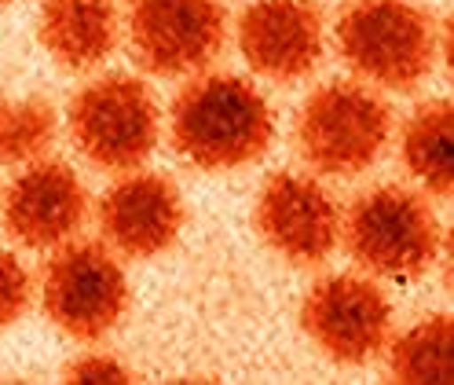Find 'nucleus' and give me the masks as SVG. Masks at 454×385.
<instances>
[{
  "label": "nucleus",
  "mask_w": 454,
  "mask_h": 385,
  "mask_svg": "<svg viewBox=\"0 0 454 385\" xmlns=\"http://www.w3.org/2000/svg\"><path fill=\"white\" fill-rule=\"evenodd\" d=\"M99 232L114 254L132 261H154L184 232V195L161 177L132 169L99 199Z\"/></svg>",
  "instance_id": "obj_12"
},
{
  "label": "nucleus",
  "mask_w": 454,
  "mask_h": 385,
  "mask_svg": "<svg viewBox=\"0 0 454 385\" xmlns=\"http://www.w3.org/2000/svg\"><path fill=\"white\" fill-rule=\"evenodd\" d=\"M125 34L147 74L191 77L220 55L227 12L220 0H129Z\"/></svg>",
  "instance_id": "obj_7"
},
{
  "label": "nucleus",
  "mask_w": 454,
  "mask_h": 385,
  "mask_svg": "<svg viewBox=\"0 0 454 385\" xmlns=\"http://www.w3.org/2000/svg\"><path fill=\"white\" fill-rule=\"evenodd\" d=\"M0 195V228L26 250H55L89 220V191L67 161L37 158L19 165Z\"/></svg>",
  "instance_id": "obj_9"
},
{
  "label": "nucleus",
  "mask_w": 454,
  "mask_h": 385,
  "mask_svg": "<svg viewBox=\"0 0 454 385\" xmlns=\"http://www.w3.org/2000/svg\"><path fill=\"white\" fill-rule=\"evenodd\" d=\"M253 220L268 250L290 264H323L340 242V209L333 195L304 173L268 177Z\"/></svg>",
  "instance_id": "obj_10"
},
{
  "label": "nucleus",
  "mask_w": 454,
  "mask_h": 385,
  "mask_svg": "<svg viewBox=\"0 0 454 385\" xmlns=\"http://www.w3.org/2000/svg\"><path fill=\"white\" fill-rule=\"evenodd\" d=\"M121 34L114 0H44L37 15V37L44 51L70 74L103 67Z\"/></svg>",
  "instance_id": "obj_13"
},
{
  "label": "nucleus",
  "mask_w": 454,
  "mask_h": 385,
  "mask_svg": "<svg viewBox=\"0 0 454 385\" xmlns=\"http://www.w3.org/2000/svg\"><path fill=\"white\" fill-rule=\"evenodd\" d=\"M403 165L433 199L454 187V106L450 99L421 103L403 129Z\"/></svg>",
  "instance_id": "obj_14"
},
{
  "label": "nucleus",
  "mask_w": 454,
  "mask_h": 385,
  "mask_svg": "<svg viewBox=\"0 0 454 385\" xmlns=\"http://www.w3.org/2000/svg\"><path fill=\"white\" fill-rule=\"evenodd\" d=\"M74 147L106 173L144 169L161 136V114L151 89L132 74H106L70 99Z\"/></svg>",
  "instance_id": "obj_5"
},
{
  "label": "nucleus",
  "mask_w": 454,
  "mask_h": 385,
  "mask_svg": "<svg viewBox=\"0 0 454 385\" xmlns=\"http://www.w3.org/2000/svg\"><path fill=\"white\" fill-rule=\"evenodd\" d=\"M340 239L363 271L395 283L421 279L443 246L429 199L400 184L363 191L340 220Z\"/></svg>",
  "instance_id": "obj_3"
},
{
  "label": "nucleus",
  "mask_w": 454,
  "mask_h": 385,
  "mask_svg": "<svg viewBox=\"0 0 454 385\" xmlns=\"http://www.w3.org/2000/svg\"><path fill=\"white\" fill-rule=\"evenodd\" d=\"M41 309L74 342H99L129 312V279L110 246L63 242L41 271Z\"/></svg>",
  "instance_id": "obj_6"
},
{
  "label": "nucleus",
  "mask_w": 454,
  "mask_h": 385,
  "mask_svg": "<svg viewBox=\"0 0 454 385\" xmlns=\"http://www.w3.org/2000/svg\"><path fill=\"white\" fill-rule=\"evenodd\" d=\"M30 297H34L30 271L8 246H0V334L22 319V312L30 309Z\"/></svg>",
  "instance_id": "obj_17"
},
{
  "label": "nucleus",
  "mask_w": 454,
  "mask_h": 385,
  "mask_svg": "<svg viewBox=\"0 0 454 385\" xmlns=\"http://www.w3.org/2000/svg\"><path fill=\"white\" fill-rule=\"evenodd\" d=\"M235 37L253 74L290 85L319 67L326 22L311 0H253L239 15Z\"/></svg>",
  "instance_id": "obj_11"
},
{
  "label": "nucleus",
  "mask_w": 454,
  "mask_h": 385,
  "mask_svg": "<svg viewBox=\"0 0 454 385\" xmlns=\"http://www.w3.org/2000/svg\"><path fill=\"white\" fill-rule=\"evenodd\" d=\"M173 147L206 173H231L268 154L275 118L268 99L235 74H202L180 89L168 114Z\"/></svg>",
  "instance_id": "obj_1"
},
{
  "label": "nucleus",
  "mask_w": 454,
  "mask_h": 385,
  "mask_svg": "<svg viewBox=\"0 0 454 385\" xmlns=\"http://www.w3.org/2000/svg\"><path fill=\"white\" fill-rule=\"evenodd\" d=\"M337 51L366 85L411 92L440 55V26L411 0H356L337 19Z\"/></svg>",
  "instance_id": "obj_2"
},
{
  "label": "nucleus",
  "mask_w": 454,
  "mask_h": 385,
  "mask_svg": "<svg viewBox=\"0 0 454 385\" xmlns=\"http://www.w3.org/2000/svg\"><path fill=\"white\" fill-rule=\"evenodd\" d=\"M55 144V106L41 96L0 99V165H30Z\"/></svg>",
  "instance_id": "obj_16"
},
{
  "label": "nucleus",
  "mask_w": 454,
  "mask_h": 385,
  "mask_svg": "<svg viewBox=\"0 0 454 385\" xmlns=\"http://www.w3.org/2000/svg\"><path fill=\"white\" fill-rule=\"evenodd\" d=\"M388 352V374L403 385H450L454 381V323L450 316H425Z\"/></svg>",
  "instance_id": "obj_15"
},
{
  "label": "nucleus",
  "mask_w": 454,
  "mask_h": 385,
  "mask_svg": "<svg viewBox=\"0 0 454 385\" xmlns=\"http://www.w3.org/2000/svg\"><path fill=\"white\" fill-rule=\"evenodd\" d=\"M63 378L74 381V385H125V381H132L129 371H125V364L114 360V356H106V352L77 356V360L67 364Z\"/></svg>",
  "instance_id": "obj_18"
},
{
  "label": "nucleus",
  "mask_w": 454,
  "mask_h": 385,
  "mask_svg": "<svg viewBox=\"0 0 454 385\" xmlns=\"http://www.w3.org/2000/svg\"><path fill=\"white\" fill-rule=\"evenodd\" d=\"M8 4H15V0H0V8H8Z\"/></svg>",
  "instance_id": "obj_19"
},
{
  "label": "nucleus",
  "mask_w": 454,
  "mask_h": 385,
  "mask_svg": "<svg viewBox=\"0 0 454 385\" xmlns=\"http://www.w3.org/2000/svg\"><path fill=\"white\" fill-rule=\"evenodd\" d=\"M301 326L330 364H374L392 334V305L374 279L326 275L301 301Z\"/></svg>",
  "instance_id": "obj_8"
},
{
  "label": "nucleus",
  "mask_w": 454,
  "mask_h": 385,
  "mask_svg": "<svg viewBox=\"0 0 454 385\" xmlns=\"http://www.w3.org/2000/svg\"><path fill=\"white\" fill-rule=\"evenodd\" d=\"M392 114L359 81H326L297 114L294 136L308 169L323 177H359L385 154Z\"/></svg>",
  "instance_id": "obj_4"
}]
</instances>
